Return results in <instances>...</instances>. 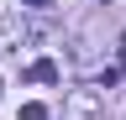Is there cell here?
Returning <instances> with one entry per match:
<instances>
[{"mask_svg":"<svg viewBox=\"0 0 126 120\" xmlns=\"http://www.w3.org/2000/svg\"><path fill=\"white\" fill-rule=\"evenodd\" d=\"M100 115H105V104H100L94 89H74L68 94V120H100Z\"/></svg>","mask_w":126,"mask_h":120,"instance_id":"1","label":"cell"},{"mask_svg":"<svg viewBox=\"0 0 126 120\" xmlns=\"http://www.w3.org/2000/svg\"><path fill=\"white\" fill-rule=\"evenodd\" d=\"M21 37H26V21L16 16V11H11V16H0V57H5L16 42H21Z\"/></svg>","mask_w":126,"mask_h":120,"instance_id":"2","label":"cell"},{"mask_svg":"<svg viewBox=\"0 0 126 120\" xmlns=\"http://www.w3.org/2000/svg\"><path fill=\"white\" fill-rule=\"evenodd\" d=\"M26 78H32V84H58V63H53V57H42V63L26 68Z\"/></svg>","mask_w":126,"mask_h":120,"instance_id":"3","label":"cell"},{"mask_svg":"<svg viewBox=\"0 0 126 120\" xmlns=\"http://www.w3.org/2000/svg\"><path fill=\"white\" fill-rule=\"evenodd\" d=\"M21 120H47V110L42 104H21Z\"/></svg>","mask_w":126,"mask_h":120,"instance_id":"4","label":"cell"},{"mask_svg":"<svg viewBox=\"0 0 126 120\" xmlns=\"http://www.w3.org/2000/svg\"><path fill=\"white\" fill-rule=\"evenodd\" d=\"M26 5H32V11H47V0H26Z\"/></svg>","mask_w":126,"mask_h":120,"instance_id":"5","label":"cell"},{"mask_svg":"<svg viewBox=\"0 0 126 120\" xmlns=\"http://www.w3.org/2000/svg\"><path fill=\"white\" fill-rule=\"evenodd\" d=\"M0 89H5V84H0Z\"/></svg>","mask_w":126,"mask_h":120,"instance_id":"6","label":"cell"}]
</instances>
